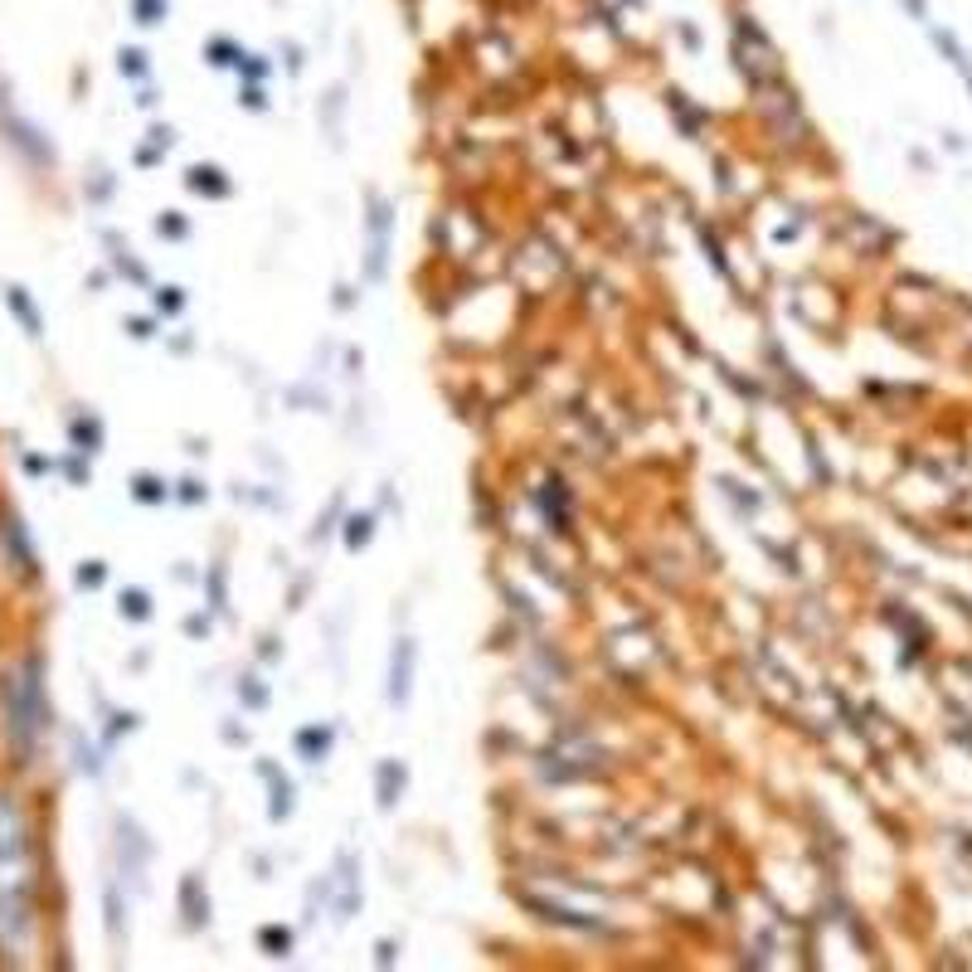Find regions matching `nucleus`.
Instances as JSON below:
<instances>
[{
    "label": "nucleus",
    "mask_w": 972,
    "mask_h": 972,
    "mask_svg": "<svg viewBox=\"0 0 972 972\" xmlns=\"http://www.w3.org/2000/svg\"><path fill=\"white\" fill-rule=\"evenodd\" d=\"M365 214H375V224H370V239H365V273H370V278H384V263H389V210H384L380 200H370Z\"/></svg>",
    "instance_id": "f257e3e1"
},
{
    "label": "nucleus",
    "mask_w": 972,
    "mask_h": 972,
    "mask_svg": "<svg viewBox=\"0 0 972 972\" xmlns=\"http://www.w3.org/2000/svg\"><path fill=\"white\" fill-rule=\"evenodd\" d=\"M409 686H414V642L399 637L394 642V666H389V705L394 710L409 705Z\"/></svg>",
    "instance_id": "f03ea898"
},
{
    "label": "nucleus",
    "mask_w": 972,
    "mask_h": 972,
    "mask_svg": "<svg viewBox=\"0 0 972 972\" xmlns=\"http://www.w3.org/2000/svg\"><path fill=\"white\" fill-rule=\"evenodd\" d=\"M399 773H404L399 764H380V778H384V783H380V802H384V807H389L394 793H399Z\"/></svg>",
    "instance_id": "7ed1b4c3"
},
{
    "label": "nucleus",
    "mask_w": 972,
    "mask_h": 972,
    "mask_svg": "<svg viewBox=\"0 0 972 972\" xmlns=\"http://www.w3.org/2000/svg\"><path fill=\"white\" fill-rule=\"evenodd\" d=\"M10 307H15V316H25V326H30V336H39V321H35V307H30V297L20 287H10Z\"/></svg>",
    "instance_id": "20e7f679"
},
{
    "label": "nucleus",
    "mask_w": 972,
    "mask_h": 972,
    "mask_svg": "<svg viewBox=\"0 0 972 972\" xmlns=\"http://www.w3.org/2000/svg\"><path fill=\"white\" fill-rule=\"evenodd\" d=\"M302 749H307V754H321V749H326V734H321V730H307V734H302Z\"/></svg>",
    "instance_id": "39448f33"
},
{
    "label": "nucleus",
    "mask_w": 972,
    "mask_h": 972,
    "mask_svg": "<svg viewBox=\"0 0 972 972\" xmlns=\"http://www.w3.org/2000/svg\"><path fill=\"white\" fill-rule=\"evenodd\" d=\"M122 608H127V613H142V618H146V608H151V603H146V598H137V594H127V598H122Z\"/></svg>",
    "instance_id": "423d86ee"
}]
</instances>
